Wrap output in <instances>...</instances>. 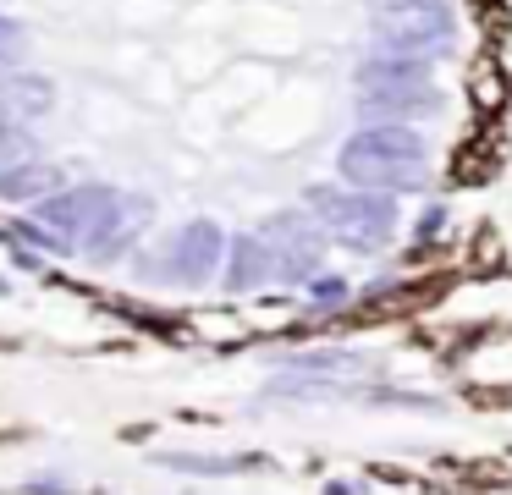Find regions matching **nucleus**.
I'll use <instances>...</instances> for the list:
<instances>
[{"instance_id": "f257e3e1", "label": "nucleus", "mask_w": 512, "mask_h": 495, "mask_svg": "<svg viewBox=\"0 0 512 495\" xmlns=\"http://www.w3.org/2000/svg\"><path fill=\"white\" fill-rule=\"evenodd\" d=\"M314 220L331 231L336 242L369 253L391 242L397 231V193H369V187H309Z\"/></svg>"}, {"instance_id": "f03ea898", "label": "nucleus", "mask_w": 512, "mask_h": 495, "mask_svg": "<svg viewBox=\"0 0 512 495\" xmlns=\"http://www.w3.org/2000/svg\"><path fill=\"white\" fill-rule=\"evenodd\" d=\"M375 50L413 55V61H441V55L452 50V11H446V0L386 6L375 22Z\"/></svg>"}, {"instance_id": "7ed1b4c3", "label": "nucleus", "mask_w": 512, "mask_h": 495, "mask_svg": "<svg viewBox=\"0 0 512 495\" xmlns=\"http://www.w3.org/2000/svg\"><path fill=\"white\" fill-rule=\"evenodd\" d=\"M336 171H342L347 187H369V193H413V187H424L430 165L408 160V154H386V149H369V143L347 138L342 154H336Z\"/></svg>"}, {"instance_id": "20e7f679", "label": "nucleus", "mask_w": 512, "mask_h": 495, "mask_svg": "<svg viewBox=\"0 0 512 495\" xmlns=\"http://www.w3.org/2000/svg\"><path fill=\"white\" fill-rule=\"evenodd\" d=\"M116 198L122 193H111V187H67V193H45L39 198V226H50V231H61V237H72V242H89L94 231H100V220L116 209Z\"/></svg>"}, {"instance_id": "39448f33", "label": "nucleus", "mask_w": 512, "mask_h": 495, "mask_svg": "<svg viewBox=\"0 0 512 495\" xmlns=\"http://www.w3.org/2000/svg\"><path fill=\"white\" fill-rule=\"evenodd\" d=\"M221 253H226L221 226H215V220H188V226L177 231V242H171L166 275L182 286H204L215 275V264H221Z\"/></svg>"}, {"instance_id": "423d86ee", "label": "nucleus", "mask_w": 512, "mask_h": 495, "mask_svg": "<svg viewBox=\"0 0 512 495\" xmlns=\"http://www.w3.org/2000/svg\"><path fill=\"white\" fill-rule=\"evenodd\" d=\"M358 105L375 121H419V116H441L446 99L435 83H424V88H364Z\"/></svg>"}, {"instance_id": "0eeeda50", "label": "nucleus", "mask_w": 512, "mask_h": 495, "mask_svg": "<svg viewBox=\"0 0 512 495\" xmlns=\"http://www.w3.org/2000/svg\"><path fill=\"white\" fill-rule=\"evenodd\" d=\"M226 292H254L276 275V253H270L265 237H232L226 242Z\"/></svg>"}, {"instance_id": "6e6552de", "label": "nucleus", "mask_w": 512, "mask_h": 495, "mask_svg": "<svg viewBox=\"0 0 512 495\" xmlns=\"http://www.w3.org/2000/svg\"><path fill=\"white\" fill-rule=\"evenodd\" d=\"M424 83H430V61H413V55L375 50L358 66V94H364V88H424Z\"/></svg>"}, {"instance_id": "1a4fd4ad", "label": "nucleus", "mask_w": 512, "mask_h": 495, "mask_svg": "<svg viewBox=\"0 0 512 495\" xmlns=\"http://www.w3.org/2000/svg\"><path fill=\"white\" fill-rule=\"evenodd\" d=\"M56 193V171L39 160H12L0 165V198H45Z\"/></svg>"}, {"instance_id": "9d476101", "label": "nucleus", "mask_w": 512, "mask_h": 495, "mask_svg": "<svg viewBox=\"0 0 512 495\" xmlns=\"http://www.w3.org/2000/svg\"><path fill=\"white\" fill-rule=\"evenodd\" d=\"M358 143L369 149H386V154H408V160H424V132L408 127V121H375V127H358Z\"/></svg>"}, {"instance_id": "9b49d317", "label": "nucleus", "mask_w": 512, "mask_h": 495, "mask_svg": "<svg viewBox=\"0 0 512 495\" xmlns=\"http://www.w3.org/2000/svg\"><path fill=\"white\" fill-rule=\"evenodd\" d=\"M287 374H314V380H347V374H364V358L358 352H298L287 358Z\"/></svg>"}, {"instance_id": "f8f14e48", "label": "nucleus", "mask_w": 512, "mask_h": 495, "mask_svg": "<svg viewBox=\"0 0 512 495\" xmlns=\"http://www.w3.org/2000/svg\"><path fill=\"white\" fill-rule=\"evenodd\" d=\"M0 99H6L12 110H23V116H45V110L56 105V88H50L45 77L17 72V77H6V83H0Z\"/></svg>"}, {"instance_id": "ddd939ff", "label": "nucleus", "mask_w": 512, "mask_h": 495, "mask_svg": "<svg viewBox=\"0 0 512 495\" xmlns=\"http://www.w3.org/2000/svg\"><path fill=\"white\" fill-rule=\"evenodd\" d=\"M166 468H182V473H243V468H254V457H166Z\"/></svg>"}, {"instance_id": "4468645a", "label": "nucleus", "mask_w": 512, "mask_h": 495, "mask_svg": "<svg viewBox=\"0 0 512 495\" xmlns=\"http://www.w3.org/2000/svg\"><path fill=\"white\" fill-rule=\"evenodd\" d=\"M309 297H314V308H342L347 303V281L342 275H314Z\"/></svg>"}, {"instance_id": "2eb2a0df", "label": "nucleus", "mask_w": 512, "mask_h": 495, "mask_svg": "<svg viewBox=\"0 0 512 495\" xmlns=\"http://www.w3.org/2000/svg\"><path fill=\"white\" fill-rule=\"evenodd\" d=\"M441 231H446V209H441V204H430L419 220H413V248H424V242H435Z\"/></svg>"}, {"instance_id": "dca6fc26", "label": "nucleus", "mask_w": 512, "mask_h": 495, "mask_svg": "<svg viewBox=\"0 0 512 495\" xmlns=\"http://www.w3.org/2000/svg\"><path fill=\"white\" fill-rule=\"evenodd\" d=\"M17 55H23V33H0V72L17 66Z\"/></svg>"}, {"instance_id": "f3484780", "label": "nucleus", "mask_w": 512, "mask_h": 495, "mask_svg": "<svg viewBox=\"0 0 512 495\" xmlns=\"http://www.w3.org/2000/svg\"><path fill=\"white\" fill-rule=\"evenodd\" d=\"M325 495H358V484H325Z\"/></svg>"}, {"instance_id": "a211bd4d", "label": "nucleus", "mask_w": 512, "mask_h": 495, "mask_svg": "<svg viewBox=\"0 0 512 495\" xmlns=\"http://www.w3.org/2000/svg\"><path fill=\"white\" fill-rule=\"evenodd\" d=\"M0 127H12V105L6 99H0Z\"/></svg>"}]
</instances>
